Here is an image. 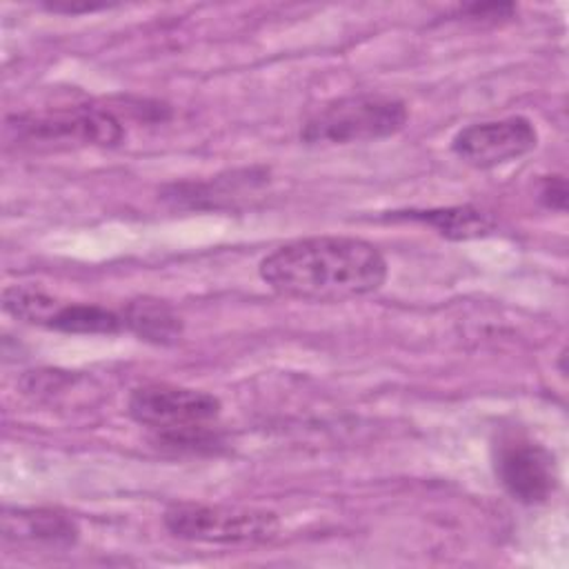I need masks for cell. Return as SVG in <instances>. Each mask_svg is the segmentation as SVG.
I'll return each mask as SVG.
<instances>
[{"label":"cell","instance_id":"6da1fadb","mask_svg":"<svg viewBox=\"0 0 569 569\" xmlns=\"http://www.w3.org/2000/svg\"><path fill=\"white\" fill-rule=\"evenodd\" d=\"M260 278L289 298L342 302L378 291L387 280V260L367 240L313 236L262 258Z\"/></svg>","mask_w":569,"mask_h":569},{"label":"cell","instance_id":"7a4b0ae2","mask_svg":"<svg viewBox=\"0 0 569 569\" xmlns=\"http://www.w3.org/2000/svg\"><path fill=\"white\" fill-rule=\"evenodd\" d=\"M129 416L158 431V442L184 447L207 438L209 422L220 416V400L207 391L176 385H144L129 396Z\"/></svg>","mask_w":569,"mask_h":569},{"label":"cell","instance_id":"3957f363","mask_svg":"<svg viewBox=\"0 0 569 569\" xmlns=\"http://www.w3.org/2000/svg\"><path fill=\"white\" fill-rule=\"evenodd\" d=\"M407 104L382 93H358L320 107L302 127L307 144L373 142L398 133L407 124Z\"/></svg>","mask_w":569,"mask_h":569},{"label":"cell","instance_id":"277c9868","mask_svg":"<svg viewBox=\"0 0 569 569\" xmlns=\"http://www.w3.org/2000/svg\"><path fill=\"white\" fill-rule=\"evenodd\" d=\"M7 131L18 144L31 149L113 147L124 138L116 113L89 104L20 113L7 120Z\"/></svg>","mask_w":569,"mask_h":569},{"label":"cell","instance_id":"5b68a950","mask_svg":"<svg viewBox=\"0 0 569 569\" xmlns=\"http://www.w3.org/2000/svg\"><path fill=\"white\" fill-rule=\"evenodd\" d=\"M162 522L176 538L218 545L264 542L271 540L280 527L278 516L267 509L202 502L171 505L164 511Z\"/></svg>","mask_w":569,"mask_h":569},{"label":"cell","instance_id":"8992f818","mask_svg":"<svg viewBox=\"0 0 569 569\" xmlns=\"http://www.w3.org/2000/svg\"><path fill=\"white\" fill-rule=\"evenodd\" d=\"M493 469L505 491L522 505L547 502L558 485L553 453L522 433H507L498 440Z\"/></svg>","mask_w":569,"mask_h":569},{"label":"cell","instance_id":"52a82bcc","mask_svg":"<svg viewBox=\"0 0 569 569\" xmlns=\"http://www.w3.org/2000/svg\"><path fill=\"white\" fill-rule=\"evenodd\" d=\"M536 144L538 131L525 116L476 122L460 129L451 140L453 153L478 169H491L518 160L533 151Z\"/></svg>","mask_w":569,"mask_h":569},{"label":"cell","instance_id":"ba28073f","mask_svg":"<svg viewBox=\"0 0 569 569\" xmlns=\"http://www.w3.org/2000/svg\"><path fill=\"white\" fill-rule=\"evenodd\" d=\"M78 525L53 509H4L2 538L7 542L64 549L78 540Z\"/></svg>","mask_w":569,"mask_h":569},{"label":"cell","instance_id":"9c48e42d","mask_svg":"<svg viewBox=\"0 0 569 569\" xmlns=\"http://www.w3.org/2000/svg\"><path fill=\"white\" fill-rule=\"evenodd\" d=\"M124 329L153 345H171L182 336V320L173 307L158 298L129 300L122 311Z\"/></svg>","mask_w":569,"mask_h":569},{"label":"cell","instance_id":"30bf717a","mask_svg":"<svg viewBox=\"0 0 569 569\" xmlns=\"http://www.w3.org/2000/svg\"><path fill=\"white\" fill-rule=\"evenodd\" d=\"M398 218H409L425 222L433 227L440 236L451 240H469V238H482L491 233L493 220L476 209V207H447V209H429V211H405L398 213Z\"/></svg>","mask_w":569,"mask_h":569},{"label":"cell","instance_id":"8fae6325","mask_svg":"<svg viewBox=\"0 0 569 569\" xmlns=\"http://www.w3.org/2000/svg\"><path fill=\"white\" fill-rule=\"evenodd\" d=\"M49 329L64 333H118L124 329L120 311L100 307V305H80V302H60Z\"/></svg>","mask_w":569,"mask_h":569},{"label":"cell","instance_id":"7c38bea8","mask_svg":"<svg viewBox=\"0 0 569 569\" xmlns=\"http://www.w3.org/2000/svg\"><path fill=\"white\" fill-rule=\"evenodd\" d=\"M60 300L33 284H11L2 291V307L9 316L49 329Z\"/></svg>","mask_w":569,"mask_h":569},{"label":"cell","instance_id":"4fadbf2b","mask_svg":"<svg viewBox=\"0 0 569 569\" xmlns=\"http://www.w3.org/2000/svg\"><path fill=\"white\" fill-rule=\"evenodd\" d=\"M538 198L547 209L565 211L567 209V180L562 176H547L540 184Z\"/></svg>","mask_w":569,"mask_h":569},{"label":"cell","instance_id":"5bb4252c","mask_svg":"<svg viewBox=\"0 0 569 569\" xmlns=\"http://www.w3.org/2000/svg\"><path fill=\"white\" fill-rule=\"evenodd\" d=\"M465 16L469 18H478V20H496V18H509L516 7L511 2H485V4H467L460 9Z\"/></svg>","mask_w":569,"mask_h":569},{"label":"cell","instance_id":"9a60e30c","mask_svg":"<svg viewBox=\"0 0 569 569\" xmlns=\"http://www.w3.org/2000/svg\"><path fill=\"white\" fill-rule=\"evenodd\" d=\"M109 7L107 2H82V4H76V2H49L44 4V9L49 11H56V13H87V11H98V9H104Z\"/></svg>","mask_w":569,"mask_h":569}]
</instances>
